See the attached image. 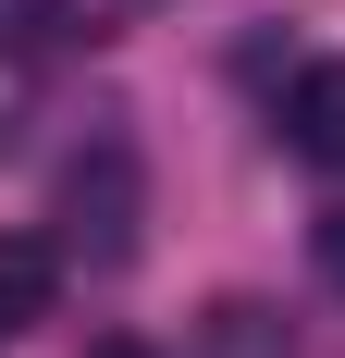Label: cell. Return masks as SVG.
I'll return each mask as SVG.
<instances>
[{
  "label": "cell",
  "mask_w": 345,
  "mask_h": 358,
  "mask_svg": "<svg viewBox=\"0 0 345 358\" xmlns=\"http://www.w3.org/2000/svg\"><path fill=\"white\" fill-rule=\"evenodd\" d=\"M284 148L309 161V173H345V62H309L296 87H284Z\"/></svg>",
  "instance_id": "1"
},
{
  "label": "cell",
  "mask_w": 345,
  "mask_h": 358,
  "mask_svg": "<svg viewBox=\"0 0 345 358\" xmlns=\"http://www.w3.org/2000/svg\"><path fill=\"white\" fill-rule=\"evenodd\" d=\"M62 210L87 222V248H99V259H124V248H136V173H124V148H99V161H74Z\"/></svg>",
  "instance_id": "2"
},
{
  "label": "cell",
  "mask_w": 345,
  "mask_h": 358,
  "mask_svg": "<svg viewBox=\"0 0 345 358\" xmlns=\"http://www.w3.org/2000/svg\"><path fill=\"white\" fill-rule=\"evenodd\" d=\"M50 296H62V248L25 235V222H0V334H37Z\"/></svg>",
  "instance_id": "3"
},
{
  "label": "cell",
  "mask_w": 345,
  "mask_h": 358,
  "mask_svg": "<svg viewBox=\"0 0 345 358\" xmlns=\"http://www.w3.org/2000/svg\"><path fill=\"white\" fill-rule=\"evenodd\" d=\"M185 358H296V334H284V309H259V296H210Z\"/></svg>",
  "instance_id": "4"
},
{
  "label": "cell",
  "mask_w": 345,
  "mask_h": 358,
  "mask_svg": "<svg viewBox=\"0 0 345 358\" xmlns=\"http://www.w3.org/2000/svg\"><path fill=\"white\" fill-rule=\"evenodd\" d=\"M309 259H321V285H345V210H321V222H309Z\"/></svg>",
  "instance_id": "5"
},
{
  "label": "cell",
  "mask_w": 345,
  "mask_h": 358,
  "mask_svg": "<svg viewBox=\"0 0 345 358\" xmlns=\"http://www.w3.org/2000/svg\"><path fill=\"white\" fill-rule=\"evenodd\" d=\"M87 358H161V346H148V334H99Z\"/></svg>",
  "instance_id": "6"
}]
</instances>
